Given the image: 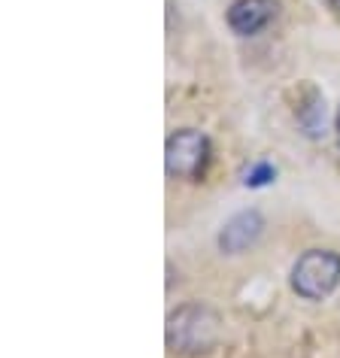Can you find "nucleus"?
Here are the masks:
<instances>
[{"label":"nucleus","mask_w":340,"mask_h":358,"mask_svg":"<svg viewBox=\"0 0 340 358\" xmlns=\"http://www.w3.org/2000/svg\"><path fill=\"white\" fill-rule=\"evenodd\" d=\"M276 10H280L276 0H234L228 10V24L240 37H249V34L262 31L276 15Z\"/></svg>","instance_id":"obj_4"},{"label":"nucleus","mask_w":340,"mask_h":358,"mask_svg":"<svg viewBox=\"0 0 340 358\" xmlns=\"http://www.w3.org/2000/svg\"><path fill=\"white\" fill-rule=\"evenodd\" d=\"M262 228H264V222H262V216H258L255 210L237 213V216L228 219L225 228H222V234H219V249H222V252H228V255L246 252V249L253 246L258 237H262Z\"/></svg>","instance_id":"obj_5"},{"label":"nucleus","mask_w":340,"mask_h":358,"mask_svg":"<svg viewBox=\"0 0 340 358\" xmlns=\"http://www.w3.org/2000/svg\"><path fill=\"white\" fill-rule=\"evenodd\" d=\"M222 319L216 310L204 307V303H185L167 319V346L183 355L210 352L219 343Z\"/></svg>","instance_id":"obj_1"},{"label":"nucleus","mask_w":340,"mask_h":358,"mask_svg":"<svg viewBox=\"0 0 340 358\" xmlns=\"http://www.w3.org/2000/svg\"><path fill=\"white\" fill-rule=\"evenodd\" d=\"M340 282V255L331 249H310L292 267V289L307 301H322Z\"/></svg>","instance_id":"obj_2"},{"label":"nucleus","mask_w":340,"mask_h":358,"mask_svg":"<svg viewBox=\"0 0 340 358\" xmlns=\"http://www.w3.org/2000/svg\"><path fill=\"white\" fill-rule=\"evenodd\" d=\"M325 3H328V6H331V10H334V13L340 15V0H325Z\"/></svg>","instance_id":"obj_7"},{"label":"nucleus","mask_w":340,"mask_h":358,"mask_svg":"<svg viewBox=\"0 0 340 358\" xmlns=\"http://www.w3.org/2000/svg\"><path fill=\"white\" fill-rule=\"evenodd\" d=\"M337 137H340V113H337Z\"/></svg>","instance_id":"obj_8"},{"label":"nucleus","mask_w":340,"mask_h":358,"mask_svg":"<svg viewBox=\"0 0 340 358\" xmlns=\"http://www.w3.org/2000/svg\"><path fill=\"white\" fill-rule=\"evenodd\" d=\"M210 161V140L207 134L194 131V128H183L167 140L164 149V164L167 173L176 179H201Z\"/></svg>","instance_id":"obj_3"},{"label":"nucleus","mask_w":340,"mask_h":358,"mask_svg":"<svg viewBox=\"0 0 340 358\" xmlns=\"http://www.w3.org/2000/svg\"><path fill=\"white\" fill-rule=\"evenodd\" d=\"M274 176H276V167H271L267 161H262V164H255L246 173V185H249V189H262V185H267Z\"/></svg>","instance_id":"obj_6"}]
</instances>
